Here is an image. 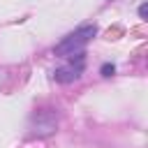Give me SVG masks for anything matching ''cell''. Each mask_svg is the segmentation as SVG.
Masks as SVG:
<instances>
[{
    "mask_svg": "<svg viewBox=\"0 0 148 148\" xmlns=\"http://www.w3.org/2000/svg\"><path fill=\"white\" fill-rule=\"evenodd\" d=\"M139 16H141V18L148 16V5H141V7H139Z\"/></svg>",
    "mask_w": 148,
    "mask_h": 148,
    "instance_id": "cell-5",
    "label": "cell"
},
{
    "mask_svg": "<svg viewBox=\"0 0 148 148\" xmlns=\"http://www.w3.org/2000/svg\"><path fill=\"white\" fill-rule=\"evenodd\" d=\"M67 58H69V60L53 72V79H56L58 83H72V81H76V79L81 76V72H83V65H86L83 51H79V53H74V56H67Z\"/></svg>",
    "mask_w": 148,
    "mask_h": 148,
    "instance_id": "cell-2",
    "label": "cell"
},
{
    "mask_svg": "<svg viewBox=\"0 0 148 148\" xmlns=\"http://www.w3.org/2000/svg\"><path fill=\"white\" fill-rule=\"evenodd\" d=\"M58 127V118L51 113V111H42L37 116H32V134L37 136H49L53 134Z\"/></svg>",
    "mask_w": 148,
    "mask_h": 148,
    "instance_id": "cell-3",
    "label": "cell"
},
{
    "mask_svg": "<svg viewBox=\"0 0 148 148\" xmlns=\"http://www.w3.org/2000/svg\"><path fill=\"white\" fill-rule=\"evenodd\" d=\"M95 32H97V28H95V25H81L79 30L69 32L60 44H56L53 53H56V56H62V58L79 53V51H83V46L95 37Z\"/></svg>",
    "mask_w": 148,
    "mask_h": 148,
    "instance_id": "cell-1",
    "label": "cell"
},
{
    "mask_svg": "<svg viewBox=\"0 0 148 148\" xmlns=\"http://www.w3.org/2000/svg\"><path fill=\"white\" fill-rule=\"evenodd\" d=\"M113 72H116V67H113V65H109V62H104V65H102V76H111Z\"/></svg>",
    "mask_w": 148,
    "mask_h": 148,
    "instance_id": "cell-4",
    "label": "cell"
}]
</instances>
